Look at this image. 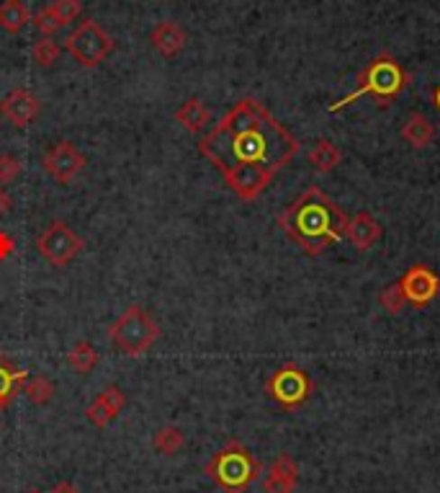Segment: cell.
<instances>
[{"instance_id":"obj_22","label":"cell","mask_w":440,"mask_h":493,"mask_svg":"<svg viewBox=\"0 0 440 493\" xmlns=\"http://www.w3.org/2000/svg\"><path fill=\"white\" fill-rule=\"evenodd\" d=\"M68 365L78 372V375H90L96 365H98V351L90 341H78L75 347L68 351Z\"/></svg>"},{"instance_id":"obj_18","label":"cell","mask_w":440,"mask_h":493,"mask_svg":"<svg viewBox=\"0 0 440 493\" xmlns=\"http://www.w3.org/2000/svg\"><path fill=\"white\" fill-rule=\"evenodd\" d=\"M176 122L183 129H188V132H204L206 125L212 122V111L204 107V101L201 98H188L186 104H180V109L176 111Z\"/></svg>"},{"instance_id":"obj_26","label":"cell","mask_w":440,"mask_h":493,"mask_svg":"<svg viewBox=\"0 0 440 493\" xmlns=\"http://www.w3.org/2000/svg\"><path fill=\"white\" fill-rule=\"evenodd\" d=\"M379 302H381V308H384L389 315H399L402 308L407 305L405 294L399 290V284H389V287H384L381 294H379Z\"/></svg>"},{"instance_id":"obj_15","label":"cell","mask_w":440,"mask_h":493,"mask_svg":"<svg viewBox=\"0 0 440 493\" xmlns=\"http://www.w3.org/2000/svg\"><path fill=\"white\" fill-rule=\"evenodd\" d=\"M150 44L155 47V52L162 57H178L186 44H188V34L183 32V26L176 21H160L155 29L150 32Z\"/></svg>"},{"instance_id":"obj_21","label":"cell","mask_w":440,"mask_h":493,"mask_svg":"<svg viewBox=\"0 0 440 493\" xmlns=\"http://www.w3.org/2000/svg\"><path fill=\"white\" fill-rule=\"evenodd\" d=\"M183 447H186V434L178 426H162V429L155 432V437H152V450L158 455L176 457Z\"/></svg>"},{"instance_id":"obj_32","label":"cell","mask_w":440,"mask_h":493,"mask_svg":"<svg viewBox=\"0 0 440 493\" xmlns=\"http://www.w3.org/2000/svg\"><path fill=\"white\" fill-rule=\"evenodd\" d=\"M433 109L440 114V83L435 86V91H433Z\"/></svg>"},{"instance_id":"obj_5","label":"cell","mask_w":440,"mask_h":493,"mask_svg":"<svg viewBox=\"0 0 440 493\" xmlns=\"http://www.w3.org/2000/svg\"><path fill=\"white\" fill-rule=\"evenodd\" d=\"M108 336H111L114 347L119 349L122 354H126V357H142L160 339V326L147 308L129 305L108 326Z\"/></svg>"},{"instance_id":"obj_10","label":"cell","mask_w":440,"mask_h":493,"mask_svg":"<svg viewBox=\"0 0 440 493\" xmlns=\"http://www.w3.org/2000/svg\"><path fill=\"white\" fill-rule=\"evenodd\" d=\"M397 284L405 294L407 305L415 308H427L440 294V276L427 264H412Z\"/></svg>"},{"instance_id":"obj_23","label":"cell","mask_w":440,"mask_h":493,"mask_svg":"<svg viewBox=\"0 0 440 493\" xmlns=\"http://www.w3.org/2000/svg\"><path fill=\"white\" fill-rule=\"evenodd\" d=\"M29 401L34 403V405H47V403L52 401L54 393H57V387L54 383L47 377V375H34V377H26V383H23V390H21Z\"/></svg>"},{"instance_id":"obj_6","label":"cell","mask_w":440,"mask_h":493,"mask_svg":"<svg viewBox=\"0 0 440 493\" xmlns=\"http://www.w3.org/2000/svg\"><path fill=\"white\" fill-rule=\"evenodd\" d=\"M312 393H315V380L297 362H286L265 380V395L276 405H281L283 411L301 408L312 398Z\"/></svg>"},{"instance_id":"obj_7","label":"cell","mask_w":440,"mask_h":493,"mask_svg":"<svg viewBox=\"0 0 440 493\" xmlns=\"http://www.w3.org/2000/svg\"><path fill=\"white\" fill-rule=\"evenodd\" d=\"M116 42L114 37L104 32V26H98L93 19L80 21L65 39V50L70 52L72 60L83 68H96L114 52Z\"/></svg>"},{"instance_id":"obj_16","label":"cell","mask_w":440,"mask_h":493,"mask_svg":"<svg viewBox=\"0 0 440 493\" xmlns=\"http://www.w3.org/2000/svg\"><path fill=\"white\" fill-rule=\"evenodd\" d=\"M402 140L412 150H425V147H430V143L435 140V125L425 114L415 111V114L407 116V122L402 125Z\"/></svg>"},{"instance_id":"obj_11","label":"cell","mask_w":440,"mask_h":493,"mask_svg":"<svg viewBox=\"0 0 440 493\" xmlns=\"http://www.w3.org/2000/svg\"><path fill=\"white\" fill-rule=\"evenodd\" d=\"M41 111V104L29 88H14L0 101V114L18 129H26Z\"/></svg>"},{"instance_id":"obj_17","label":"cell","mask_w":440,"mask_h":493,"mask_svg":"<svg viewBox=\"0 0 440 493\" xmlns=\"http://www.w3.org/2000/svg\"><path fill=\"white\" fill-rule=\"evenodd\" d=\"M29 372L26 369H18L8 357L0 354V411L8 405V403L16 398L18 393L23 390Z\"/></svg>"},{"instance_id":"obj_25","label":"cell","mask_w":440,"mask_h":493,"mask_svg":"<svg viewBox=\"0 0 440 493\" xmlns=\"http://www.w3.org/2000/svg\"><path fill=\"white\" fill-rule=\"evenodd\" d=\"M32 23H34L36 32H39L41 37H52L54 32H60V29H62V21L57 19V14L52 11V5L39 8L34 16H32Z\"/></svg>"},{"instance_id":"obj_29","label":"cell","mask_w":440,"mask_h":493,"mask_svg":"<svg viewBox=\"0 0 440 493\" xmlns=\"http://www.w3.org/2000/svg\"><path fill=\"white\" fill-rule=\"evenodd\" d=\"M14 248H16V243H14V237L8 236L5 230H0V261H5V258L14 254Z\"/></svg>"},{"instance_id":"obj_12","label":"cell","mask_w":440,"mask_h":493,"mask_svg":"<svg viewBox=\"0 0 440 493\" xmlns=\"http://www.w3.org/2000/svg\"><path fill=\"white\" fill-rule=\"evenodd\" d=\"M124 405H126V393L119 385H108L98 393V398L86 408V419L98 429H106L108 423L116 421V416L122 414Z\"/></svg>"},{"instance_id":"obj_31","label":"cell","mask_w":440,"mask_h":493,"mask_svg":"<svg viewBox=\"0 0 440 493\" xmlns=\"http://www.w3.org/2000/svg\"><path fill=\"white\" fill-rule=\"evenodd\" d=\"M50 493H78V491L72 488L70 483H60V486H54V488Z\"/></svg>"},{"instance_id":"obj_4","label":"cell","mask_w":440,"mask_h":493,"mask_svg":"<svg viewBox=\"0 0 440 493\" xmlns=\"http://www.w3.org/2000/svg\"><path fill=\"white\" fill-rule=\"evenodd\" d=\"M204 473L225 493H245L263 475V465L243 442L232 439L204 465Z\"/></svg>"},{"instance_id":"obj_13","label":"cell","mask_w":440,"mask_h":493,"mask_svg":"<svg viewBox=\"0 0 440 493\" xmlns=\"http://www.w3.org/2000/svg\"><path fill=\"white\" fill-rule=\"evenodd\" d=\"M297 486H299V465L289 452H283L268 465V473L263 475V491L294 493Z\"/></svg>"},{"instance_id":"obj_19","label":"cell","mask_w":440,"mask_h":493,"mask_svg":"<svg viewBox=\"0 0 440 493\" xmlns=\"http://www.w3.org/2000/svg\"><path fill=\"white\" fill-rule=\"evenodd\" d=\"M32 21V11L23 0H3L0 3V29L8 34H18Z\"/></svg>"},{"instance_id":"obj_24","label":"cell","mask_w":440,"mask_h":493,"mask_svg":"<svg viewBox=\"0 0 440 493\" xmlns=\"http://www.w3.org/2000/svg\"><path fill=\"white\" fill-rule=\"evenodd\" d=\"M57 57H60V44L52 37H41L39 42H34L32 60L39 68H52L54 62H57Z\"/></svg>"},{"instance_id":"obj_27","label":"cell","mask_w":440,"mask_h":493,"mask_svg":"<svg viewBox=\"0 0 440 493\" xmlns=\"http://www.w3.org/2000/svg\"><path fill=\"white\" fill-rule=\"evenodd\" d=\"M50 5H52L54 14H57V19L62 21V26H68L75 19H80V14H83L80 0H52Z\"/></svg>"},{"instance_id":"obj_20","label":"cell","mask_w":440,"mask_h":493,"mask_svg":"<svg viewBox=\"0 0 440 493\" xmlns=\"http://www.w3.org/2000/svg\"><path fill=\"white\" fill-rule=\"evenodd\" d=\"M343 161V150L330 143V140H315V145L309 150V165L317 173H333L335 168Z\"/></svg>"},{"instance_id":"obj_9","label":"cell","mask_w":440,"mask_h":493,"mask_svg":"<svg viewBox=\"0 0 440 493\" xmlns=\"http://www.w3.org/2000/svg\"><path fill=\"white\" fill-rule=\"evenodd\" d=\"M86 165H88V158H86L78 147L72 145L70 140L54 143V145L44 153V158H41V168L52 176L54 181L62 183V186H68V183L75 181V179L86 171Z\"/></svg>"},{"instance_id":"obj_14","label":"cell","mask_w":440,"mask_h":493,"mask_svg":"<svg viewBox=\"0 0 440 493\" xmlns=\"http://www.w3.org/2000/svg\"><path fill=\"white\" fill-rule=\"evenodd\" d=\"M345 237L351 240L353 248H358V251H371V248L384 237V228H381V222L373 218L371 212H358V215L348 218Z\"/></svg>"},{"instance_id":"obj_30","label":"cell","mask_w":440,"mask_h":493,"mask_svg":"<svg viewBox=\"0 0 440 493\" xmlns=\"http://www.w3.org/2000/svg\"><path fill=\"white\" fill-rule=\"evenodd\" d=\"M11 207H14V200H11V194L0 186V218H5L8 212H11Z\"/></svg>"},{"instance_id":"obj_28","label":"cell","mask_w":440,"mask_h":493,"mask_svg":"<svg viewBox=\"0 0 440 493\" xmlns=\"http://www.w3.org/2000/svg\"><path fill=\"white\" fill-rule=\"evenodd\" d=\"M21 171H23V163L18 161L16 155H11V153L0 155V186L16 181L18 176H21Z\"/></svg>"},{"instance_id":"obj_2","label":"cell","mask_w":440,"mask_h":493,"mask_svg":"<svg viewBox=\"0 0 440 493\" xmlns=\"http://www.w3.org/2000/svg\"><path fill=\"white\" fill-rule=\"evenodd\" d=\"M345 225L348 215L319 186H309L279 215V228L307 256H319L345 237Z\"/></svg>"},{"instance_id":"obj_3","label":"cell","mask_w":440,"mask_h":493,"mask_svg":"<svg viewBox=\"0 0 440 493\" xmlns=\"http://www.w3.org/2000/svg\"><path fill=\"white\" fill-rule=\"evenodd\" d=\"M407 83H409V75H407V70L402 68V62H399L397 57L389 55V52H381V55L373 57L369 65L361 70V75H358V86H355L345 98L330 104V111L335 114V111L345 109V107H351L353 101H358L361 96H371V98H376L381 107H389V104H394V98H397L399 93L405 91Z\"/></svg>"},{"instance_id":"obj_1","label":"cell","mask_w":440,"mask_h":493,"mask_svg":"<svg viewBox=\"0 0 440 493\" xmlns=\"http://www.w3.org/2000/svg\"><path fill=\"white\" fill-rule=\"evenodd\" d=\"M198 153L243 201H255L299 153L297 137L258 98H240L201 140Z\"/></svg>"},{"instance_id":"obj_8","label":"cell","mask_w":440,"mask_h":493,"mask_svg":"<svg viewBox=\"0 0 440 493\" xmlns=\"http://www.w3.org/2000/svg\"><path fill=\"white\" fill-rule=\"evenodd\" d=\"M83 248H86V240L78 236L68 222H62V219L50 222V225L39 233V237H36V251L47 258L52 266H57V269L72 264L75 256H78Z\"/></svg>"},{"instance_id":"obj_33","label":"cell","mask_w":440,"mask_h":493,"mask_svg":"<svg viewBox=\"0 0 440 493\" xmlns=\"http://www.w3.org/2000/svg\"><path fill=\"white\" fill-rule=\"evenodd\" d=\"M32 493H39V491H32Z\"/></svg>"}]
</instances>
